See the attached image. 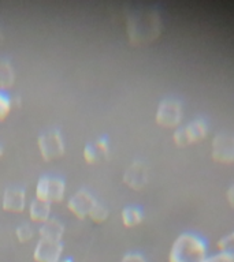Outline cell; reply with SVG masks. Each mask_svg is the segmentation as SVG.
Instances as JSON below:
<instances>
[{
  "mask_svg": "<svg viewBox=\"0 0 234 262\" xmlns=\"http://www.w3.org/2000/svg\"><path fill=\"white\" fill-rule=\"evenodd\" d=\"M57 262H73V259H70V258H62Z\"/></svg>",
  "mask_w": 234,
  "mask_h": 262,
  "instance_id": "cell-25",
  "label": "cell"
},
{
  "mask_svg": "<svg viewBox=\"0 0 234 262\" xmlns=\"http://www.w3.org/2000/svg\"><path fill=\"white\" fill-rule=\"evenodd\" d=\"M226 201H227V204L231 209H234V183L230 186L227 190H226V195H225Z\"/></svg>",
  "mask_w": 234,
  "mask_h": 262,
  "instance_id": "cell-24",
  "label": "cell"
},
{
  "mask_svg": "<svg viewBox=\"0 0 234 262\" xmlns=\"http://www.w3.org/2000/svg\"><path fill=\"white\" fill-rule=\"evenodd\" d=\"M93 146L96 147L98 153H102L104 156L108 155V151H110V142L107 138H98L94 141Z\"/></svg>",
  "mask_w": 234,
  "mask_h": 262,
  "instance_id": "cell-22",
  "label": "cell"
},
{
  "mask_svg": "<svg viewBox=\"0 0 234 262\" xmlns=\"http://www.w3.org/2000/svg\"><path fill=\"white\" fill-rule=\"evenodd\" d=\"M121 262H149L144 254L139 251H130V253L125 254L121 259Z\"/></svg>",
  "mask_w": 234,
  "mask_h": 262,
  "instance_id": "cell-21",
  "label": "cell"
},
{
  "mask_svg": "<svg viewBox=\"0 0 234 262\" xmlns=\"http://www.w3.org/2000/svg\"><path fill=\"white\" fill-rule=\"evenodd\" d=\"M15 235L21 243H28L34 237V228L29 223H22L16 227Z\"/></svg>",
  "mask_w": 234,
  "mask_h": 262,
  "instance_id": "cell-17",
  "label": "cell"
},
{
  "mask_svg": "<svg viewBox=\"0 0 234 262\" xmlns=\"http://www.w3.org/2000/svg\"><path fill=\"white\" fill-rule=\"evenodd\" d=\"M123 183L131 190H135V191L143 190L148 183L147 165L140 160H134L123 173Z\"/></svg>",
  "mask_w": 234,
  "mask_h": 262,
  "instance_id": "cell-10",
  "label": "cell"
},
{
  "mask_svg": "<svg viewBox=\"0 0 234 262\" xmlns=\"http://www.w3.org/2000/svg\"><path fill=\"white\" fill-rule=\"evenodd\" d=\"M208 133L209 126L207 120L197 118L174 130L172 141L178 147H188L204 141Z\"/></svg>",
  "mask_w": 234,
  "mask_h": 262,
  "instance_id": "cell-3",
  "label": "cell"
},
{
  "mask_svg": "<svg viewBox=\"0 0 234 262\" xmlns=\"http://www.w3.org/2000/svg\"><path fill=\"white\" fill-rule=\"evenodd\" d=\"M2 156H3V147L0 145V159H2Z\"/></svg>",
  "mask_w": 234,
  "mask_h": 262,
  "instance_id": "cell-26",
  "label": "cell"
},
{
  "mask_svg": "<svg viewBox=\"0 0 234 262\" xmlns=\"http://www.w3.org/2000/svg\"><path fill=\"white\" fill-rule=\"evenodd\" d=\"M29 219L33 223H45L51 219V204L34 198L29 204Z\"/></svg>",
  "mask_w": 234,
  "mask_h": 262,
  "instance_id": "cell-13",
  "label": "cell"
},
{
  "mask_svg": "<svg viewBox=\"0 0 234 262\" xmlns=\"http://www.w3.org/2000/svg\"><path fill=\"white\" fill-rule=\"evenodd\" d=\"M209 257L208 246L204 237L186 231L172 242L168 251V262H205Z\"/></svg>",
  "mask_w": 234,
  "mask_h": 262,
  "instance_id": "cell-2",
  "label": "cell"
},
{
  "mask_svg": "<svg viewBox=\"0 0 234 262\" xmlns=\"http://www.w3.org/2000/svg\"><path fill=\"white\" fill-rule=\"evenodd\" d=\"M15 73L12 69L11 61L4 57H0V92H6L14 85Z\"/></svg>",
  "mask_w": 234,
  "mask_h": 262,
  "instance_id": "cell-15",
  "label": "cell"
},
{
  "mask_svg": "<svg viewBox=\"0 0 234 262\" xmlns=\"http://www.w3.org/2000/svg\"><path fill=\"white\" fill-rule=\"evenodd\" d=\"M2 208L6 212H24L25 208H26V192H25L24 188L15 187V186L6 188L3 198H2Z\"/></svg>",
  "mask_w": 234,
  "mask_h": 262,
  "instance_id": "cell-11",
  "label": "cell"
},
{
  "mask_svg": "<svg viewBox=\"0 0 234 262\" xmlns=\"http://www.w3.org/2000/svg\"><path fill=\"white\" fill-rule=\"evenodd\" d=\"M62 253H63L62 242L38 239L33 251V259L34 262H57L62 259Z\"/></svg>",
  "mask_w": 234,
  "mask_h": 262,
  "instance_id": "cell-9",
  "label": "cell"
},
{
  "mask_svg": "<svg viewBox=\"0 0 234 262\" xmlns=\"http://www.w3.org/2000/svg\"><path fill=\"white\" fill-rule=\"evenodd\" d=\"M108 214H110L108 209L98 201L96 205L92 208V210H90L89 217L94 221V223H99V224H100V223H104V221L108 219Z\"/></svg>",
  "mask_w": 234,
  "mask_h": 262,
  "instance_id": "cell-18",
  "label": "cell"
},
{
  "mask_svg": "<svg viewBox=\"0 0 234 262\" xmlns=\"http://www.w3.org/2000/svg\"><path fill=\"white\" fill-rule=\"evenodd\" d=\"M205 262H233L230 258L225 257L223 254L221 253H215V254H211L208 258H207V261Z\"/></svg>",
  "mask_w": 234,
  "mask_h": 262,
  "instance_id": "cell-23",
  "label": "cell"
},
{
  "mask_svg": "<svg viewBox=\"0 0 234 262\" xmlns=\"http://www.w3.org/2000/svg\"><path fill=\"white\" fill-rule=\"evenodd\" d=\"M38 150L45 161H53L65 155L66 146L59 130L44 131L38 137Z\"/></svg>",
  "mask_w": 234,
  "mask_h": 262,
  "instance_id": "cell-7",
  "label": "cell"
},
{
  "mask_svg": "<svg viewBox=\"0 0 234 262\" xmlns=\"http://www.w3.org/2000/svg\"><path fill=\"white\" fill-rule=\"evenodd\" d=\"M211 159L222 165L234 164V133L219 131L211 141Z\"/></svg>",
  "mask_w": 234,
  "mask_h": 262,
  "instance_id": "cell-5",
  "label": "cell"
},
{
  "mask_svg": "<svg viewBox=\"0 0 234 262\" xmlns=\"http://www.w3.org/2000/svg\"><path fill=\"white\" fill-rule=\"evenodd\" d=\"M66 182L59 176H41L36 184V198L48 204L61 202L65 198Z\"/></svg>",
  "mask_w": 234,
  "mask_h": 262,
  "instance_id": "cell-6",
  "label": "cell"
},
{
  "mask_svg": "<svg viewBox=\"0 0 234 262\" xmlns=\"http://www.w3.org/2000/svg\"><path fill=\"white\" fill-rule=\"evenodd\" d=\"M0 42H2V32H0Z\"/></svg>",
  "mask_w": 234,
  "mask_h": 262,
  "instance_id": "cell-27",
  "label": "cell"
},
{
  "mask_svg": "<svg viewBox=\"0 0 234 262\" xmlns=\"http://www.w3.org/2000/svg\"><path fill=\"white\" fill-rule=\"evenodd\" d=\"M12 98L7 92H0V122H3L11 112Z\"/></svg>",
  "mask_w": 234,
  "mask_h": 262,
  "instance_id": "cell-19",
  "label": "cell"
},
{
  "mask_svg": "<svg viewBox=\"0 0 234 262\" xmlns=\"http://www.w3.org/2000/svg\"><path fill=\"white\" fill-rule=\"evenodd\" d=\"M162 16L152 7H139L131 11L127 19L129 38L134 45L149 44L160 36Z\"/></svg>",
  "mask_w": 234,
  "mask_h": 262,
  "instance_id": "cell-1",
  "label": "cell"
},
{
  "mask_svg": "<svg viewBox=\"0 0 234 262\" xmlns=\"http://www.w3.org/2000/svg\"><path fill=\"white\" fill-rule=\"evenodd\" d=\"M217 247L218 253L223 254L225 257L230 258L234 262V231L219 237Z\"/></svg>",
  "mask_w": 234,
  "mask_h": 262,
  "instance_id": "cell-16",
  "label": "cell"
},
{
  "mask_svg": "<svg viewBox=\"0 0 234 262\" xmlns=\"http://www.w3.org/2000/svg\"><path fill=\"white\" fill-rule=\"evenodd\" d=\"M121 220L126 228H134L144 220V212L139 206H126L121 212Z\"/></svg>",
  "mask_w": 234,
  "mask_h": 262,
  "instance_id": "cell-14",
  "label": "cell"
},
{
  "mask_svg": "<svg viewBox=\"0 0 234 262\" xmlns=\"http://www.w3.org/2000/svg\"><path fill=\"white\" fill-rule=\"evenodd\" d=\"M155 120L163 128L177 130L178 127L182 126V120H184L182 102L174 97L163 98L156 108Z\"/></svg>",
  "mask_w": 234,
  "mask_h": 262,
  "instance_id": "cell-4",
  "label": "cell"
},
{
  "mask_svg": "<svg viewBox=\"0 0 234 262\" xmlns=\"http://www.w3.org/2000/svg\"><path fill=\"white\" fill-rule=\"evenodd\" d=\"M65 232V227L57 219H49L41 224L38 228V236L40 239H47V241L62 242V236Z\"/></svg>",
  "mask_w": 234,
  "mask_h": 262,
  "instance_id": "cell-12",
  "label": "cell"
},
{
  "mask_svg": "<svg viewBox=\"0 0 234 262\" xmlns=\"http://www.w3.org/2000/svg\"><path fill=\"white\" fill-rule=\"evenodd\" d=\"M82 156H84V160H85V163L88 164H93L96 160H98V150H96V147L92 145V143H88L84 147V150H82Z\"/></svg>",
  "mask_w": 234,
  "mask_h": 262,
  "instance_id": "cell-20",
  "label": "cell"
},
{
  "mask_svg": "<svg viewBox=\"0 0 234 262\" xmlns=\"http://www.w3.org/2000/svg\"><path fill=\"white\" fill-rule=\"evenodd\" d=\"M96 202L98 200L92 195V192L88 191L86 188H80L77 192H74L73 195L70 196V200L67 201V208L74 216L84 220L86 217H89L90 210L96 205Z\"/></svg>",
  "mask_w": 234,
  "mask_h": 262,
  "instance_id": "cell-8",
  "label": "cell"
}]
</instances>
